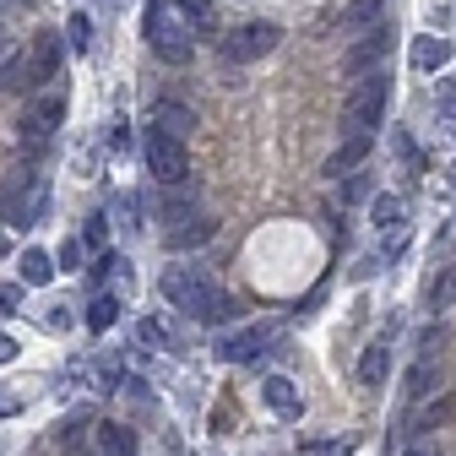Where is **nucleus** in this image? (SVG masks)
<instances>
[{"label": "nucleus", "instance_id": "obj_29", "mask_svg": "<svg viewBox=\"0 0 456 456\" xmlns=\"http://www.w3.org/2000/svg\"><path fill=\"white\" fill-rule=\"evenodd\" d=\"M66 38H71V49H82V54H87V49H93V22L77 12V17L66 22Z\"/></svg>", "mask_w": 456, "mask_h": 456}, {"label": "nucleus", "instance_id": "obj_16", "mask_svg": "<svg viewBox=\"0 0 456 456\" xmlns=\"http://www.w3.org/2000/svg\"><path fill=\"white\" fill-rule=\"evenodd\" d=\"M17 266H22V282H33V289H44V282L61 272V261H54L49 250H38V245H28V250H17Z\"/></svg>", "mask_w": 456, "mask_h": 456}, {"label": "nucleus", "instance_id": "obj_21", "mask_svg": "<svg viewBox=\"0 0 456 456\" xmlns=\"http://www.w3.org/2000/svg\"><path fill=\"white\" fill-rule=\"evenodd\" d=\"M191 217H201L191 191H175V196H163V234H168V228H180V223H191Z\"/></svg>", "mask_w": 456, "mask_h": 456}, {"label": "nucleus", "instance_id": "obj_24", "mask_svg": "<svg viewBox=\"0 0 456 456\" xmlns=\"http://www.w3.org/2000/svg\"><path fill=\"white\" fill-rule=\"evenodd\" d=\"M22 82H28V54H6V61H0V98L17 93Z\"/></svg>", "mask_w": 456, "mask_h": 456}, {"label": "nucleus", "instance_id": "obj_20", "mask_svg": "<svg viewBox=\"0 0 456 456\" xmlns=\"http://www.w3.org/2000/svg\"><path fill=\"white\" fill-rule=\"evenodd\" d=\"M98 451L103 456H136V435L126 424H98Z\"/></svg>", "mask_w": 456, "mask_h": 456}, {"label": "nucleus", "instance_id": "obj_10", "mask_svg": "<svg viewBox=\"0 0 456 456\" xmlns=\"http://www.w3.org/2000/svg\"><path fill=\"white\" fill-rule=\"evenodd\" d=\"M261 403H266L277 419H289V424L305 419V391H299L289 375H266V380H261Z\"/></svg>", "mask_w": 456, "mask_h": 456}, {"label": "nucleus", "instance_id": "obj_7", "mask_svg": "<svg viewBox=\"0 0 456 456\" xmlns=\"http://www.w3.org/2000/svg\"><path fill=\"white\" fill-rule=\"evenodd\" d=\"M61 120H66V98L61 93H44L38 103H28V114H22V142L33 147V142H49L54 131H61Z\"/></svg>", "mask_w": 456, "mask_h": 456}, {"label": "nucleus", "instance_id": "obj_34", "mask_svg": "<svg viewBox=\"0 0 456 456\" xmlns=\"http://www.w3.org/2000/svg\"><path fill=\"white\" fill-rule=\"evenodd\" d=\"M185 12H191L196 28H212V6H207V0H185Z\"/></svg>", "mask_w": 456, "mask_h": 456}, {"label": "nucleus", "instance_id": "obj_37", "mask_svg": "<svg viewBox=\"0 0 456 456\" xmlns=\"http://www.w3.org/2000/svg\"><path fill=\"white\" fill-rule=\"evenodd\" d=\"M451 191H456V168H451Z\"/></svg>", "mask_w": 456, "mask_h": 456}, {"label": "nucleus", "instance_id": "obj_8", "mask_svg": "<svg viewBox=\"0 0 456 456\" xmlns=\"http://www.w3.org/2000/svg\"><path fill=\"white\" fill-rule=\"evenodd\" d=\"M272 337H277L272 321L245 326V331H234V337H223V342H217V359H228V364H250V359H261V354L272 348Z\"/></svg>", "mask_w": 456, "mask_h": 456}, {"label": "nucleus", "instance_id": "obj_6", "mask_svg": "<svg viewBox=\"0 0 456 456\" xmlns=\"http://www.w3.org/2000/svg\"><path fill=\"white\" fill-rule=\"evenodd\" d=\"M38 191H44V185H38V175H33L28 163H17V168H6V175H0V217H6V228L17 223V212H22Z\"/></svg>", "mask_w": 456, "mask_h": 456}, {"label": "nucleus", "instance_id": "obj_38", "mask_svg": "<svg viewBox=\"0 0 456 456\" xmlns=\"http://www.w3.org/2000/svg\"><path fill=\"white\" fill-rule=\"evenodd\" d=\"M408 456H419V451H408Z\"/></svg>", "mask_w": 456, "mask_h": 456}, {"label": "nucleus", "instance_id": "obj_17", "mask_svg": "<svg viewBox=\"0 0 456 456\" xmlns=\"http://www.w3.org/2000/svg\"><path fill=\"white\" fill-rule=\"evenodd\" d=\"M386 375H391V348L386 342H370V348L359 354V380L375 391V386H386Z\"/></svg>", "mask_w": 456, "mask_h": 456}, {"label": "nucleus", "instance_id": "obj_36", "mask_svg": "<svg viewBox=\"0 0 456 456\" xmlns=\"http://www.w3.org/2000/svg\"><path fill=\"white\" fill-rule=\"evenodd\" d=\"M103 234H109V223H103V217H93V223H87V240H82V245H87V250H98V245H103Z\"/></svg>", "mask_w": 456, "mask_h": 456}, {"label": "nucleus", "instance_id": "obj_28", "mask_svg": "<svg viewBox=\"0 0 456 456\" xmlns=\"http://www.w3.org/2000/svg\"><path fill=\"white\" fill-rule=\"evenodd\" d=\"M54 261H61V272H82V266H87V245H82V240H66Z\"/></svg>", "mask_w": 456, "mask_h": 456}, {"label": "nucleus", "instance_id": "obj_2", "mask_svg": "<svg viewBox=\"0 0 456 456\" xmlns=\"http://www.w3.org/2000/svg\"><path fill=\"white\" fill-rule=\"evenodd\" d=\"M386 98H391V77H386V71L364 77V82L348 93V103H342V126H348V136H370V131L380 126Z\"/></svg>", "mask_w": 456, "mask_h": 456}, {"label": "nucleus", "instance_id": "obj_11", "mask_svg": "<svg viewBox=\"0 0 456 456\" xmlns=\"http://www.w3.org/2000/svg\"><path fill=\"white\" fill-rule=\"evenodd\" d=\"M212 234H217V217L212 212H201V217H191V223H180V228H168V250L175 256H191V250H201V245H212Z\"/></svg>", "mask_w": 456, "mask_h": 456}, {"label": "nucleus", "instance_id": "obj_31", "mask_svg": "<svg viewBox=\"0 0 456 456\" xmlns=\"http://www.w3.org/2000/svg\"><path fill=\"white\" fill-rule=\"evenodd\" d=\"M136 337H142V342H147V348H163V337H168V326H163V321H158V315H147V321H142V326H136Z\"/></svg>", "mask_w": 456, "mask_h": 456}, {"label": "nucleus", "instance_id": "obj_33", "mask_svg": "<svg viewBox=\"0 0 456 456\" xmlns=\"http://www.w3.org/2000/svg\"><path fill=\"white\" fill-rule=\"evenodd\" d=\"M17 305H22V289H17V282H0V321H6Z\"/></svg>", "mask_w": 456, "mask_h": 456}, {"label": "nucleus", "instance_id": "obj_13", "mask_svg": "<svg viewBox=\"0 0 456 456\" xmlns=\"http://www.w3.org/2000/svg\"><path fill=\"white\" fill-rule=\"evenodd\" d=\"M152 131H163V136L185 142V136L196 131V114H191V103H158V109H152Z\"/></svg>", "mask_w": 456, "mask_h": 456}, {"label": "nucleus", "instance_id": "obj_35", "mask_svg": "<svg viewBox=\"0 0 456 456\" xmlns=\"http://www.w3.org/2000/svg\"><path fill=\"white\" fill-rule=\"evenodd\" d=\"M17 354H22V342H17L12 331H0V364H12Z\"/></svg>", "mask_w": 456, "mask_h": 456}, {"label": "nucleus", "instance_id": "obj_14", "mask_svg": "<svg viewBox=\"0 0 456 456\" xmlns=\"http://www.w3.org/2000/svg\"><path fill=\"white\" fill-rule=\"evenodd\" d=\"M54 71H61V44L38 33V44L28 49V82H54Z\"/></svg>", "mask_w": 456, "mask_h": 456}, {"label": "nucleus", "instance_id": "obj_22", "mask_svg": "<svg viewBox=\"0 0 456 456\" xmlns=\"http://www.w3.org/2000/svg\"><path fill=\"white\" fill-rule=\"evenodd\" d=\"M451 305H456V266H445V272L429 282V310H435V315H445Z\"/></svg>", "mask_w": 456, "mask_h": 456}, {"label": "nucleus", "instance_id": "obj_30", "mask_svg": "<svg viewBox=\"0 0 456 456\" xmlns=\"http://www.w3.org/2000/svg\"><path fill=\"white\" fill-rule=\"evenodd\" d=\"M44 207H49V191H38V196H33L22 212H17V223H12V228H33V223L44 217Z\"/></svg>", "mask_w": 456, "mask_h": 456}, {"label": "nucleus", "instance_id": "obj_25", "mask_svg": "<svg viewBox=\"0 0 456 456\" xmlns=\"http://www.w3.org/2000/svg\"><path fill=\"white\" fill-rule=\"evenodd\" d=\"M114 315H120L114 294H98V299L87 305V326H93V331H109V326H114Z\"/></svg>", "mask_w": 456, "mask_h": 456}, {"label": "nucleus", "instance_id": "obj_5", "mask_svg": "<svg viewBox=\"0 0 456 456\" xmlns=\"http://www.w3.org/2000/svg\"><path fill=\"white\" fill-rule=\"evenodd\" d=\"M147 38H152V49H158V61H168V66H185V61H191L185 28H180V22L163 28V0H152V12H147Z\"/></svg>", "mask_w": 456, "mask_h": 456}, {"label": "nucleus", "instance_id": "obj_3", "mask_svg": "<svg viewBox=\"0 0 456 456\" xmlns=\"http://www.w3.org/2000/svg\"><path fill=\"white\" fill-rule=\"evenodd\" d=\"M277 22H240L234 33H228L223 38V54H228V61H234V66H250V61H266V54L277 49Z\"/></svg>", "mask_w": 456, "mask_h": 456}, {"label": "nucleus", "instance_id": "obj_32", "mask_svg": "<svg viewBox=\"0 0 456 456\" xmlns=\"http://www.w3.org/2000/svg\"><path fill=\"white\" fill-rule=\"evenodd\" d=\"M364 196H370V175L359 168V175H348V180H342V201H364Z\"/></svg>", "mask_w": 456, "mask_h": 456}, {"label": "nucleus", "instance_id": "obj_27", "mask_svg": "<svg viewBox=\"0 0 456 456\" xmlns=\"http://www.w3.org/2000/svg\"><path fill=\"white\" fill-rule=\"evenodd\" d=\"M299 456H354V440H305Z\"/></svg>", "mask_w": 456, "mask_h": 456}, {"label": "nucleus", "instance_id": "obj_23", "mask_svg": "<svg viewBox=\"0 0 456 456\" xmlns=\"http://www.w3.org/2000/svg\"><path fill=\"white\" fill-rule=\"evenodd\" d=\"M380 6L386 0H348V12H342V28H375V17H380Z\"/></svg>", "mask_w": 456, "mask_h": 456}, {"label": "nucleus", "instance_id": "obj_12", "mask_svg": "<svg viewBox=\"0 0 456 456\" xmlns=\"http://www.w3.org/2000/svg\"><path fill=\"white\" fill-rule=\"evenodd\" d=\"M370 158V136H348L331 158H326V180H348V175H359V163Z\"/></svg>", "mask_w": 456, "mask_h": 456}, {"label": "nucleus", "instance_id": "obj_18", "mask_svg": "<svg viewBox=\"0 0 456 456\" xmlns=\"http://www.w3.org/2000/svg\"><path fill=\"white\" fill-rule=\"evenodd\" d=\"M370 217H375V228H403L408 223V207H403V196H391V191H380V196H370Z\"/></svg>", "mask_w": 456, "mask_h": 456}, {"label": "nucleus", "instance_id": "obj_4", "mask_svg": "<svg viewBox=\"0 0 456 456\" xmlns=\"http://www.w3.org/2000/svg\"><path fill=\"white\" fill-rule=\"evenodd\" d=\"M147 168L163 180V185H185L191 175V158H185V142L163 136V131H147Z\"/></svg>", "mask_w": 456, "mask_h": 456}, {"label": "nucleus", "instance_id": "obj_15", "mask_svg": "<svg viewBox=\"0 0 456 456\" xmlns=\"http://www.w3.org/2000/svg\"><path fill=\"white\" fill-rule=\"evenodd\" d=\"M408 61H413V71H440V66L451 61V38H440V33H424V38H413Z\"/></svg>", "mask_w": 456, "mask_h": 456}, {"label": "nucleus", "instance_id": "obj_19", "mask_svg": "<svg viewBox=\"0 0 456 456\" xmlns=\"http://www.w3.org/2000/svg\"><path fill=\"white\" fill-rule=\"evenodd\" d=\"M451 413H456V403H451V396L440 391V396H435V403H419V413H413V429H419V435H429V429H440V424H451Z\"/></svg>", "mask_w": 456, "mask_h": 456}, {"label": "nucleus", "instance_id": "obj_9", "mask_svg": "<svg viewBox=\"0 0 456 456\" xmlns=\"http://www.w3.org/2000/svg\"><path fill=\"white\" fill-rule=\"evenodd\" d=\"M386 49H391V28H370L348 54H342V71L359 77V82H364V77H375V66L386 61Z\"/></svg>", "mask_w": 456, "mask_h": 456}, {"label": "nucleus", "instance_id": "obj_1", "mask_svg": "<svg viewBox=\"0 0 456 456\" xmlns=\"http://www.w3.org/2000/svg\"><path fill=\"white\" fill-rule=\"evenodd\" d=\"M163 299H175L191 321H228L234 315V299H228L217 282L201 272V266H191V261H175V266H163Z\"/></svg>", "mask_w": 456, "mask_h": 456}, {"label": "nucleus", "instance_id": "obj_26", "mask_svg": "<svg viewBox=\"0 0 456 456\" xmlns=\"http://www.w3.org/2000/svg\"><path fill=\"white\" fill-rule=\"evenodd\" d=\"M435 386H440V370L435 364H413V375H408V396H413V403H424Z\"/></svg>", "mask_w": 456, "mask_h": 456}]
</instances>
